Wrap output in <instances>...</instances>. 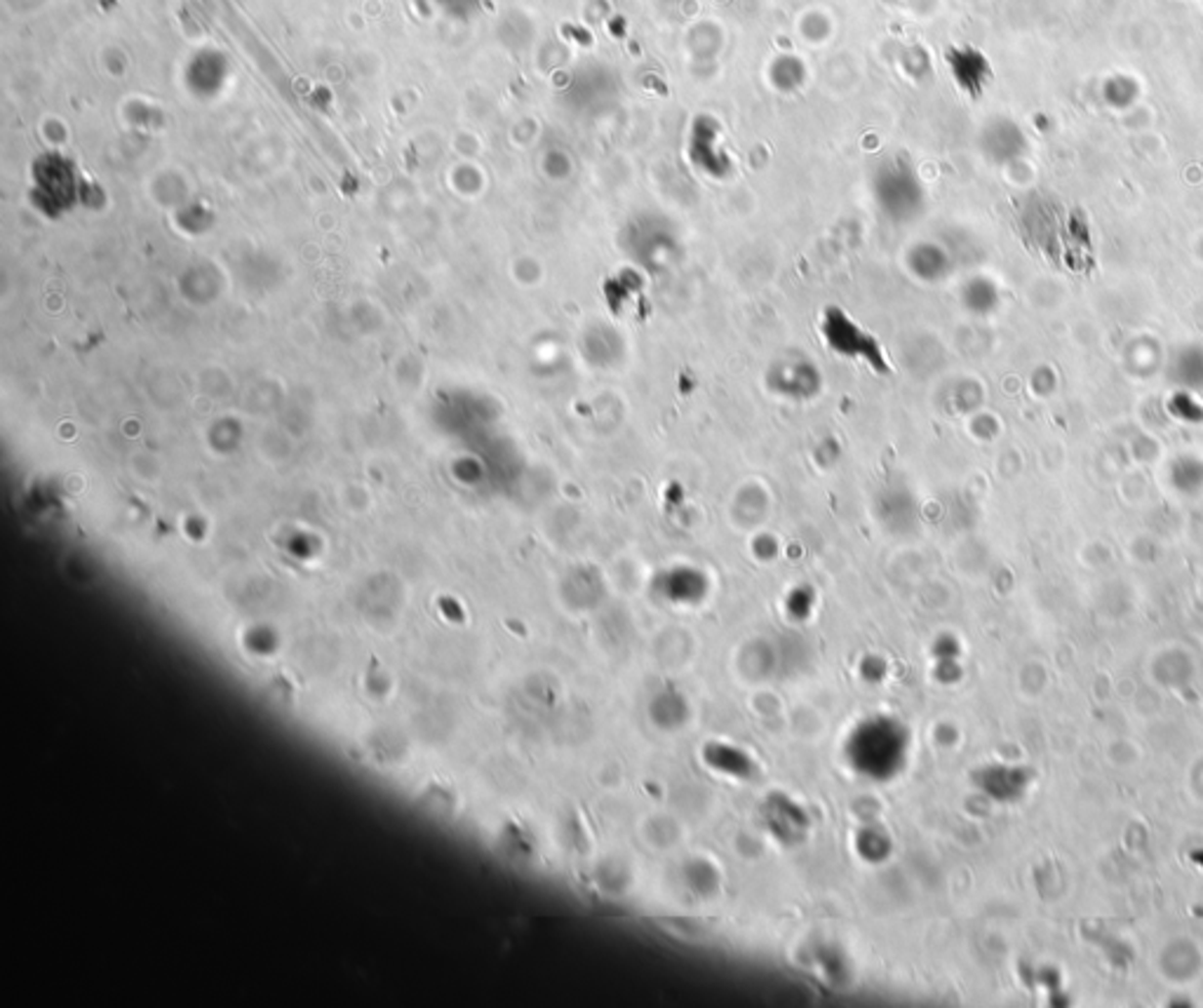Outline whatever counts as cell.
Returning a JSON list of instances; mask_svg holds the SVG:
<instances>
[{"label":"cell","mask_w":1203,"mask_h":1008,"mask_svg":"<svg viewBox=\"0 0 1203 1008\" xmlns=\"http://www.w3.org/2000/svg\"><path fill=\"white\" fill-rule=\"evenodd\" d=\"M1173 383L1178 388L1189 390V393H1201L1203 390V348L1201 345H1187L1180 348L1176 358L1171 362Z\"/></svg>","instance_id":"1"},{"label":"cell","mask_w":1203,"mask_h":1008,"mask_svg":"<svg viewBox=\"0 0 1203 1008\" xmlns=\"http://www.w3.org/2000/svg\"><path fill=\"white\" fill-rule=\"evenodd\" d=\"M1168 480H1171L1173 489L1180 494H1184V497H1196V494H1201L1203 492V459L1191 457V454L1178 457L1171 464V468H1168Z\"/></svg>","instance_id":"2"},{"label":"cell","mask_w":1203,"mask_h":1008,"mask_svg":"<svg viewBox=\"0 0 1203 1008\" xmlns=\"http://www.w3.org/2000/svg\"><path fill=\"white\" fill-rule=\"evenodd\" d=\"M992 779L994 783H999V787L992 790L994 797L1002 799V802H1016V799L1025 797L1027 787L1034 781V771L1020 769V766H1011V769L999 766V769H992Z\"/></svg>","instance_id":"3"},{"label":"cell","mask_w":1203,"mask_h":1008,"mask_svg":"<svg viewBox=\"0 0 1203 1008\" xmlns=\"http://www.w3.org/2000/svg\"><path fill=\"white\" fill-rule=\"evenodd\" d=\"M1154 677L1156 682L1164 684V687H1182V684H1187L1191 679L1189 656L1182 654V651H1168V654L1159 656V661H1156L1154 665Z\"/></svg>","instance_id":"4"},{"label":"cell","mask_w":1203,"mask_h":1008,"mask_svg":"<svg viewBox=\"0 0 1203 1008\" xmlns=\"http://www.w3.org/2000/svg\"><path fill=\"white\" fill-rule=\"evenodd\" d=\"M992 135H994L992 140H999V146L992 148L994 158L997 160H1014L1017 158V155L1025 153L1027 140L1016 123L1004 120V123H999L997 128L992 130Z\"/></svg>","instance_id":"5"},{"label":"cell","mask_w":1203,"mask_h":1008,"mask_svg":"<svg viewBox=\"0 0 1203 1008\" xmlns=\"http://www.w3.org/2000/svg\"><path fill=\"white\" fill-rule=\"evenodd\" d=\"M964 303L975 315H990L999 306V290L990 280H974L964 290Z\"/></svg>","instance_id":"6"},{"label":"cell","mask_w":1203,"mask_h":1008,"mask_svg":"<svg viewBox=\"0 0 1203 1008\" xmlns=\"http://www.w3.org/2000/svg\"><path fill=\"white\" fill-rule=\"evenodd\" d=\"M1138 95H1141V88H1138V83L1131 76H1112L1104 80L1102 85L1104 103H1109L1112 108H1119V111L1121 108L1133 106Z\"/></svg>","instance_id":"7"},{"label":"cell","mask_w":1203,"mask_h":1008,"mask_svg":"<svg viewBox=\"0 0 1203 1008\" xmlns=\"http://www.w3.org/2000/svg\"><path fill=\"white\" fill-rule=\"evenodd\" d=\"M1168 412L1184 423H1201L1203 422V407L1196 402L1194 393L1178 388L1168 400Z\"/></svg>","instance_id":"8"},{"label":"cell","mask_w":1203,"mask_h":1008,"mask_svg":"<svg viewBox=\"0 0 1203 1008\" xmlns=\"http://www.w3.org/2000/svg\"><path fill=\"white\" fill-rule=\"evenodd\" d=\"M1201 259H1203V240H1201Z\"/></svg>","instance_id":"9"}]
</instances>
